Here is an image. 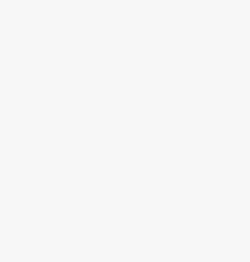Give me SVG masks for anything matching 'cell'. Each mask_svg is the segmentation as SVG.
Instances as JSON below:
<instances>
[]
</instances>
